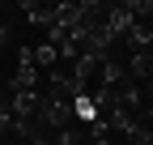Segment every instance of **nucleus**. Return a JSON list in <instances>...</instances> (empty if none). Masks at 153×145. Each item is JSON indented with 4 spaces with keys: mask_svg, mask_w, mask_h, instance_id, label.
<instances>
[{
    "mask_svg": "<svg viewBox=\"0 0 153 145\" xmlns=\"http://www.w3.org/2000/svg\"><path fill=\"white\" fill-rule=\"evenodd\" d=\"M22 13H26V22H30V26H43V30L55 22V4H38V0H26Z\"/></svg>",
    "mask_w": 153,
    "mask_h": 145,
    "instance_id": "nucleus-1",
    "label": "nucleus"
}]
</instances>
